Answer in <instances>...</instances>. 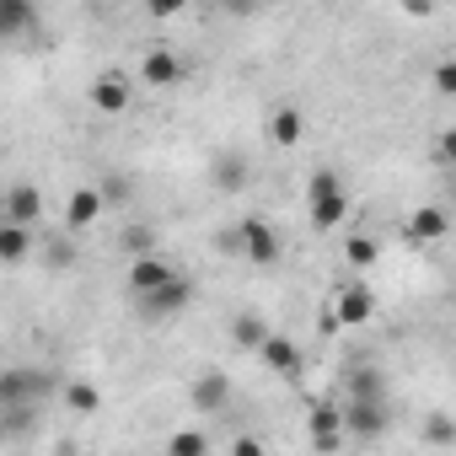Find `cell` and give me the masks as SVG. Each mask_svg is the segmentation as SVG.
Wrapping results in <instances>:
<instances>
[{
  "label": "cell",
  "instance_id": "cell-1",
  "mask_svg": "<svg viewBox=\"0 0 456 456\" xmlns=\"http://www.w3.org/2000/svg\"><path fill=\"white\" fill-rule=\"evenodd\" d=\"M237 248H242V258L258 264V269H269V264L280 258V237H274V225H269L264 215H242V220H237Z\"/></svg>",
  "mask_w": 456,
  "mask_h": 456
},
{
  "label": "cell",
  "instance_id": "cell-2",
  "mask_svg": "<svg viewBox=\"0 0 456 456\" xmlns=\"http://www.w3.org/2000/svg\"><path fill=\"white\" fill-rule=\"evenodd\" d=\"M338 419H344L349 435H365V440H381L387 424H392L387 397H349V408H338Z\"/></svg>",
  "mask_w": 456,
  "mask_h": 456
},
{
  "label": "cell",
  "instance_id": "cell-3",
  "mask_svg": "<svg viewBox=\"0 0 456 456\" xmlns=\"http://www.w3.org/2000/svg\"><path fill=\"white\" fill-rule=\"evenodd\" d=\"M306 429H312V451H317V456H333V451L344 445V419H338L333 403H312Z\"/></svg>",
  "mask_w": 456,
  "mask_h": 456
},
{
  "label": "cell",
  "instance_id": "cell-4",
  "mask_svg": "<svg viewBox=\"0 0 456 456\" xmlns=\"http://www.w3.org/2000/svg\"><path fill=\"white\" fill-rule=\"evenodd\" d=\"M0 204H6V225H22V232H33V220L44 215V193L33 183H17L0 193Z\"/></svg>",
  "mask_w": 456,
  "mask_h": 456
},
{
  "label": "cell",
  "instance_id": "cell-5",
  "mask_svg": "<svg viewBox=\"0 0 456 456\" xmlns=\"http://www.w3.org/2000/svg\"><path fill=\"white\" fill-rule=\"evenodd\" d=\"M44 370H0V408H28L44 392Z\"/></svg>",
  "mask_w": 456,
  "mask_h": 456
},
{
  "label": "cell",
  "instance_id": "cell-6",
  "mask_svg": "<svg viewBox=\"0 0 456 456\" xmlns=\"http://www.w3.org/2000/svg\"><path fill=\"white\" fill-rule=\"evenodd\" d=\"M129 97H134V86H129V76H124V70H102V76L92 81V102H97L102 113H124V108H129Z\"/></svg>",
  "mask_w": 456,
  "mask_h": 456
},
{
  "label": "cell",
  "instance_id": "cell-7",
  "mask_svg": "<svg viewBox=\"0 0 456 456\" xmlns=\"http://www.w3.org/2000/svg\"><path fill=\"white\" fill-rule=\"evenodd\" d=\"M188 296H193V285H188L183 274H172L161 290H151V296L140 301V312H145V317H172V312H183V306H188Z\"/></svg>",
  "mask_w": 456,
  "mask_h": 456
},
{
  "label": "cell",
  "instance_id": "cell-8",
  "mask_svg": "<svg viewBox=\"0 0 456 456\" xmlns=\"http://www.w3.org/2000/svg\"><path fill=\"white\" fill-rule=\"evenodd\" d=\"M370 312H376V296H370V285H349V290L333 301V317H338V328H365V322H370Z\"/></svg>",
  "mask_w": 456,
  "mask_h": 456
},
{
  "label": "cell",
  "instance_id": "cell-9",
  "mask_svg": "<svg viewBox=\"0 0 456 456\" xmlns=\"http://www.w3.org/2000/svg\"><path fill=\"white\" fill-rule=\"evenodd\" d=\"M140 81H145V86H177V81H183V60H177L172 49H151V54L140 60Z\"/></svg>",
  "mask_w": 456,
  "mask_h": 456
},
{
  "label": "cell",
  "instance_id": "cell-10",
  "mask_svg": "<svg viewBox=\"0 0 456 456\" xmlns=\"http://www.w3.org/2000/svg\"><path fill=\"white\" fill-rule=\"evenodd\" d=\"M167 280H172V264H167V258H156V253H151V258H134V264H129V290H134L140 301H145L151 290H161Z\"/></svg>",
  "mask_w": 456,
  "mask_h": 456
},
{
  "label": "cell",
  "instance_id": "cell-11",
  "mask_svg": "<svg viewBox=\"0 0 456 456\" xmlns=\"http://www.w3.org/2000/svg\"><path fill=\"white\" fill-rule=\"evenodd\" d=\"M225 403H232V381H225L220 370H204V376L193 381V408H199V413H220Z\"/></svg>",
  "mask_w": 456,
  "mask_h": 456
},
{
  "label": "cell",
  "instance_id": "cell-12",
  "mask_svg": "<svg viewBox=\"0 0 456 456\" xmlns=\"http://www.w3.org/2000/svg\"><path fill=\"white\" fill-rule=\"evenodd\" d=\"M445 232H451V215H445V204H424V209H413L408 242H440Z\"/></svg>",
  "mask_w": 456,
  "mask_h": 456
},
{
  "label": "cell",
  "instance_id": "cell-13",
  "mask_svg": "<svg viewBox=\"0 0 456 456\" xmlns=\"http://www.w3.org/2000/svg\"><path fill=\"white\" fill-rule=\"evenodd\" d=\"M97 215H102V193L97 188H76L70 204H65V225L70 232H86V225H97Z\"/></svg>",
  "mask_w": 456,
  "mask_h": 456
},
{
  "label": "cell",
  "instance_id": "cell-14",
  "mask_svg": "<svg viewBox=\"0 0 456 456\" xmlns=\"http://www.w3.org/2000/svg\"><path fill=\"white\" fill-rule=\"evenodd\" d=\"M258 354H264V365H269V370H280V376H296V370H301V349H296L290 338H280V333H269Z\"/></svg>",
  "mask_w": 456,
  "mask_h": 456
},
{
  "label": "cell",
  "instance_id": "cell-15",
  "mask_svg": "<svg viewBox=\"0 0 456 456\" xmlns=\"http://www.w3.org/2000/svg\"><path fill=\"white\" fill-rule=\"evenodd\" d=\"M38 22V12L28 6V0H0V38H17Z\"/></svg>",
  "mask_w": 456,
  "mask_h": 456
},
{
  "label": "cell",
  "instance_id": "cell-16",
  "mask_svg": "<svg viewBox=\"0 0 456 456\" xmlns=\"http://www.w3.org/2000/svg\"><path fill=\"white\" fill-rule=\"evenodd\" d=\"M215 188H225V193H242L248 188V161L242 156H215Z\"/></svg>",
  "mask_w": 456,
  "mask_h": 456
},
{
  "label": "cell",
  "instance_id": "cell-17",
  "mask_svg": "<svg viewBox=\"0 0 456 456\" xmlns=\"http://www.w3.org/2000/svg\"><path fill=\"white\" fill-rule=\"evenodd\" d=\"M344 215H349L344 188H338V193H328V199H312V225H317V232H328V225H344Z\"/></svg>",
  "mask_w": 456,
  "mask_h": 456
},
{
  "label": "cell",
  "instance_id": "cell-18",
  "mask_svg": "<svg viewBox=\"0 0 456 456\" xmlns=\"http://www.w3.org/2000/svg\"><path fill=\"white\" fill-rule=\"evenodd\" d=\"M33 253V232L22 225H0V264H22Z\"/></svg>",
  "mask_w": 456,
  "mask_h": 456
},
{
  "label": "cell",
  "instance_id": "cell-19",
  "mask_svg": "<svg viewBox=\"0 0 456 456\" xmlns=\"http://www.w3.org/2000/svg\"><path fill=\"white\" fill-rule=\"evenodd\" d=\"M269 134H274L280 145H296V140L306 134V118H301V108H280V113L269 118Z\"/></svg>",
  "mask_w": 456,
  "mask_h": 456
},
{
  "label": "cell",
  "instance_id": "cell-20",
  "mask_svg": "<svg viewBox=\"0 0 456 456\" xmlns=\"http://www.w3.org/2000/svg\"><path fill=\"white\" fill-rule=\"evenodd\" d=\"M167 456H209V435L204 429H172Z\"/></svg>",
  "mask_w": 456,
  "mask_h": 456
},
{
  "label": "cell",
  "instance_id": "cell-21",
  "mask_svg": "<svg viewBox=\"0 0 456 456\" xmlns=\"http://www.w3.org/2000/svg\"><path fill=\"white\" fill-rule=\"evenodd\" d=\"M232 338H237L242 349H264V338H269V328H264V317H253V312H242V317L232 322Z\"/></svg>",
  "mask_w": 456,
  "mask_h": 456
},
{
  "label": "cell",
  "instance_id": "cell-22",
  "mask_svg": "<svg viewBox=\"0 0 456 456\" xmlns=\"http://www.w3.org/2000/svg\"><path fill=\"white\" fill-rule=\"evenodd\" d=\"M65 403H70L76 413H97V408H102V392H97L92 381H70V387H65Z\"/></svg>",
  "mask_w": 456,
  "mask_h": 456
},
{
  "label": "cell",
  "instance_id": "cell-23",
  "mask_svg": "<svg viewBox=\"0 0 456 456\" xmlns=\"http://www.w3.org/2000/svg\"><path fill=\"white\" fill-rule=\"evenodd\" d=\"M344 258H349L354 269H370V264L381 258V248H376V237H349V242H344Z\"/></svg>",
  "mask_w": 456,
  "mask_h": 456
},
{
  "label": "cell",
  "instance_id": "cell-24",
  "mask_svg": "<svg viewBox=\"0 0 456 456\" xmlns=\"http://www.w3.org/2000/svg\"><path fill=\"white\" fill-rule=\"evenodd\" d=\"M354 397H387V376L381 370H354Z\"/></svg>",
  "mask_w": 456,
  "mask_h": 456
},
{
  "label": "cell",
  "instance_id": "cell-25",
  "mask_svg": "<svg viewBox=\"0 0 456 456\" xmlns=\"http://www.w3.org/2000/svg\"><path fill=\"white\" fill-rule=\"evenodd\" d=\"M424 440H429V445H451V440H456L451 413H429V419H424Z\"/></svg>",
  "mask_w": 456,
  "mask_h": 456
},
{
  "label": "cell",
  "instance_id": "cell-26",
  "mask_svg": "<svg viewBox=\"0 0 456 456\" xmlns=\"http://www.w3.org/2000/svg\"><path fill=\"white\" fill-rule=\"evenodd\" d=\"M124 248H129L134 258H151V253H156V237H151V225H129V232H124Z\"/></svg>",
  "mask_w": 456,
  "mask_h": 456
},
{
  "label": "cell",
  "instance_id": "cell-27",
  "mask_svg": "<svg viewBox=\"0 0 456 456\" xmlns=\"http://www.w3.org/2000/svg\"><path fill=\"white\" fill-rule=\"evenodd\" d=\"M328 193H338V172H312V183H306V199H328Z\"/></svg>",
  "mask_w": 456,
  "mask_h": 456
},
{
  "label": "cell",
  "instance_id": "cell-28",
  "mask_svg": "<svg viewBox=\"0 0 456 456\" xmlns=\"http://www.w3.org/2000/svg\"><path fill=\"white\" fill-rule=\"evenodd\" d=\"M97 193H102V209H108V204H124V199H129V183H124V177H102Z\"/></svg>",
  "mask_w": 456,
  "mask_h": 456
},
{
  "label": "cell",
  "instance_id": "cell-29",
  "mask_svg": "<svg viewBox=\"0 0 456 456\" xmlns=\"http://www.w3.org/2000/svg\"><path fill=\"white\" fill-rule=\"evenodd\" d=\"M435 92H440V97H451V92H456V65H451V60H440V65H435Z\"/></svg>",
  "mask_w": 456,
  "mask_h": 456
},
{
  "label": "cell",
  "instance_id": "cell-30",
  "mask_svg": "<svg viewBox=\"0 0 456 456\" xmlns=\"http://www.w3.org/2000/svg\"><path fill=\"white\" fill-rule=\"evenodd\" d=\"M232 456H264V445H258V440H253V435H242V440H237V445H232Z\"/></svg>",
  "mask_w": 456,
  "mask_h": 456
},
{
  "label": "cell",
  "instance_id": "cell-31",
  "mask_svg": "<svg viewBox=\"0 0 456 456\" xmlns=\"http://www.w3.org/2000/svg\"><path fill=\"white\" fill-rule=\"evenodd\" d=\"M317 328H322V333H338V317H333V306H322V317H317Z\"/></svg>",
  "mask_w": 456,
  "mask_h": 456
},
{
  "label": "cell",
  "instance_id": "cell-32",
  "mask_svg": "<svg viewBox=\"0 0 456 456\" xmlns=\"http://www.w3.org/2000/svg\"><path fill=\"white\" fill-rule=\"evenodd\" d=\"M0 440H6V413H0Z\"/></svg>",
  "mask_w": 456,
  "mask_h": 456
},
{
  "label": "cell",
  "instance_id": "cell-33",
  "mask_svg": "<svg viewBox=\"0 0 456 456\" xmlns=\"http://www.w3.org/2000/svg\"><path fill=\"white\" fill-rule=\"evenodd\" d=\"M0 225H6V204H0Z\"/></svg>",
  "mask_w": 456,
  "mask_h": 456
}]
</instances>
